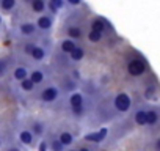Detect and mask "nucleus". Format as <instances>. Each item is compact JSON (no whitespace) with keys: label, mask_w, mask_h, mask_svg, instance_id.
<instances>
[{"label":"nucleus","mask_w":160,"mask_h":151,"mask_svg":"<svg viewBox=\"0 0 160 151\" xmlns=\"http://www.w3.org/2000/svg\"><path fill=\"white\" fill-rule=\"evenodd\" d=\"M28 77L32 79V82H33L35 85H39V84H42V82H44L46 74H44L41 69H35V71H32V72H30Z\"/></svg>","instance_id":"17"},{"label":"nucleus","mask_w":160,"mask_h":151,"mask_svg":"<svg viewBox=\"0 0 160 151\" xmlns=\"http://www.w3.org/2000/svg\"><path fill=\"white\" fill-rule=\"evenodd\" d=\"M32 129H33V134H35V135H38V137L44 134V124H42V123H39V121L33 123Z\"/></svg>","instance_id":"25"},{"label":"nucleus","mask_w":160,"mask_h":151,"mask_svg":"<svg viewBox=\"0 0 160 151\" xmlns=\"http://www.w3.org/2000/svg\"><path fill=\"white\" fill-rule=\"evenodd\" d=\"M113 106H115V109H116L118 112L126 113V112H129V109H130V106H132V99H130V96H129L127 93L121 91V93H118V95L115 96Z\"/></svg>","instance_id":"2"},{"label":"nucleus","mask_w":160,"mask_h":151,"mask_svg":"<svg viewBox=\"0 0 160 151\" xmlns=\"http://www.w3.org/2000/svg\"><path fill=\"white\" fill-rule=\"evenodd\" d=\"M39 151H47V143H46V142H41V145H39Z\"/></svg>","instance_id":"30"},{"label":"nucleus","mask_w":160,"mask_h":151,"mask_svg":"<svg viewBox=\"0 0 160 151\" xmlns=\"http://www.w3.org/2000/svg\"><path fill=\"white\" fill-rule=\"evenodd\" d=\"M74 79H75V81H78V79H80V72H78L77 69H75V71H72V81H74Z\"/></svg>","instance_id":"29"},{"label":"nucleus","mask_w":160,"mask_h":151,"mask_svg":"<svg viewBox=\"0 0 160 151\" xmlns=\"http://www.w3.org/2000/svg\"><path fill=\"white\" fill-rule=\"evenodd\" d=\"M66 151H78V149H72V148H69V149H66Z\"/></svg>","instance_id":"34"},{"label":"nucleus","mask_w":160,"mask_h":151,"mask_svg":"<svg viewBox=\"0 0 160 151\" xmlns=\"http://www.w3.org/2000/svg\"><path fill=\"white\" fill-rule=\"evenodd\" d=\"M87 39H88L90 43H93V44H96V43H101V41L104 39V33H101V32H96V30H90V32L87 33Z\"/></svg>","instance_id":"20"},{"label":"nucleus","mask_w":160,"mask_h":151,"mask_svg":"<svg viewBox=\"0 0 160 151\" xmlns=\"http://www.w3.org/2000/svg\"><path fill=\"white\" fill-rule=\"evenodd\" d=\"M35 43H25L24 44V54H27V55H32V52H33V49H35Z\"/></svg>","instance_id":"27"},{"label":"nucleus","mask_w":160,"mask_h":151,"mask_svg":"<svg viewBox=\"0 0 160 151\" xmlns=\"http://www.w3.org/2000/svg\"><path fill=\"white\" fill-rule=\"evenodd\" d=\"M64 2H66V5L75 8V7H80V5H82V3H83V0H64Z\"/></svg>","instance_id":"28"},{"label":"nucleus","mask_w":160,"mask_h":151,"mask_svg":"<svg viewBox=\"0 0 160 151\" xmlns=\"http://www.w3.org/2000/svg\"><path fill=\"white\" fill-rule=\"evenodd\" d=\"M71 112H72V115H74V117L80 118V117H83V115H85V107H77V109H71Z\"/></svg>","instance_id":"26"},{"label":"nucleus","mask_w":160,"mask_h":151,"mask_svg":"<svg viewBox=\"0 0 160 151\" xmlns=\"http://www.w3.org/2000/svg\"><path fill=\"white\" fill-rule=\"evenodd\" d=\"M64 145L58 140V138H53L52 142H50V145H49V149L50 151H64Z\"/></svg>","instance_id":"23"},{"label":"nucleus","mask_w":160,"mask_h":151,"mask_svg":"<svg viewBox=\"0 0 160 151\" xmlns=\"http://www.w3.org/2000/svg\"><path fill=\"white\" fill-rule=\"evenodd\" d=\"M19 33L25 38H30V36H35L38 33V27H36V22H30V21H25V22H21L19 27H18Z\"/></svg>","instance_id":"5"},{"label":"nucleus","mask_w":160,"mask_h":151,"mask_svg":"<svg viewBox=\"0 0 160 151\" xmlns=\"http://www.w3.org/2000/svg\"><path fill=\"white\" fill-rule=\"evenodd\" d=\"M27 2L30 5V10L33 13H36L38 16L44 14L46 10H47V0H27Z\"/></svg>","instance_id":"8"},{"label":"nucleus","mask_w":160,"mask_h":151,"mask_svg":"<svg viewBox=\"0 0 160 151\" xmlns=\"http://www.w3.org/2000/svg\"><path fill=\"white\" fill-rule=\"evenodd\" d=\"M83 57H85V49H83V47H80V46H77V49H75L74 52H71V54H69V60H71V61H74V63L82 61V60H83Z\"/></svg>","instance_id":"19"},{"label":"nucleus","mask_w":160,"mask_h":151,"mask_svg":"<svg viewBox=\"0 0 160 151\" xmlns=\"http://www.w3.org/2000/svg\"><path fill=\"white\" fill-rule=\"evenodd\" d=\"M64 0H47V10H50V14H57L61 8H64Z\"/></svg>","instance_id":"12"},{"label":"nucleus","mask_w":160,"mask_h":151,"mask_svg":"<svg viewBox=\"0 0 160 151\" xmlns=\"http://www.w3.org/2000/svg\"><path fill=\"white\" fill-rule=\"evenodd\" d=\"M16 2L18 0H0V10L5 13H10L16 8Z\"/></svg>","instance_id":"21"},{"label":"nucleus","mask_w":160,"mask_h":151,"mask_svg":"<svg viewBox=\"0 0 160 151\" xmlns=\"http://www.w3.org/2000/svg\"><path fill=\"white\" fill-rule=\"evenodd\" d=\"M66 35H68V38H71L74 41H78V39L83 38V29L80 25H69L66 29Z\"/></svg>","instance_id":"9"},{"label":"nucleus","mask_w":160,"mask_h":151,"mask_svg":"<svg viewBox=\"0 0 160 151\" xmlns=\"http://www.w3.org/2000/svg\"><path fill=\"white\" fill-rule=\"evenodd\" d=\"M158 112H160V110H158Z\"/></svg>","instance_id":"37"},{"label":"nucleus","mask_w":160,"mask_h":151,"mask_svg":"<svg viewBox=\"0 0 160 151\" xmlns=\"http://www.w3.org/2000/svg\"><path fill=\"white\" fill-rule=\"evenodd\" d=\"M108 29L113 30L112 24H110L105 18H102V16H94V18L91 19V22H90V30H96V32L105 33V30H108Z\"/></svg>","instance_id":"4"},{"label":"nucleus","mask_w":160,"mask_h":151,"mask_svg":"<svg viewBox=\"0 0 160 151\" xmlns=\"http://www.w3.org/2000/svg\"><path fill=\"white\" fill-rule=\"evenodd\" d=\"M33 137H35V134L30 132V131H22V132L19 134V140H21L24 145H32V143H33Z\"/></svg>","instance_id":"22"},{"label":"nucleus","mask_w":160,"mask_h":151,"mask_svg":"<svg viewBox=\"0 0 160 151\" xmlns=\"http://www.w3.org/2000/svg\"><path fill=\"white\" fill-rule=\"evenodd\" d=\"M58 140H60L64 146H71V145L74 143L75 137H74V134H71L69 131H61L60 135H58Z\"/></svg>","instance_id":"14"},{"label":"nucleus","mask_w":160,"mask_h":151,"mask_svg":"<svg viewBox=\"0 0 160 151\" xmlns=\"http://www.w3.org/2000/svg\"><path fill=\"white\" fill-rule=\"evenodd\" d=\"M53 14H39L36 18V27L39 32H50L53 27Z\"/></svg>","instance_id":"3"},{"label":"nucleus","mask_w":160,"mask_h":151,"mask_svg":"<svg viewBox=\"0 0 160 151\" xmlns=\"http://www.w3.org/2000/svg\"><path fill=\"white\" fill-rule=\"evenodd\" d=\"M46 55H47V50L42 47V46H35V49H33V52H32V60H35V61H42L44 58H46Z\"/></svg>","instance_id":"13"},{"label":"nucleus","mask_w":160,"mask_h":151,"mask_svg":"<svg viewBox=\"0 0 160 151\" xmlns=\"http://www.w3.org/2000/svg\"><path fill=\"white\" fill-rule=\"evenodd\" d=\"M77 49V41L71 39V38H64L61 43H60V50L66 55H69L71 52H74Z\"/></svg>","instance_id":"10"},{"label":"nucleus","mask_w":160,"mask_h":151,"mask_svg":"<svg viewBox=\"0 0 160 151\" xmlns=\"http://www.w3.org/2000/svg\"><path fill=\"white\" fill-rule=\"evenodd\" d=\"M126 68H127L129 76H132V77H140V76H143L146 72V69H148V61H146V58L143 55L137 54V55H133L132 58L127 60V66Z\"/></svg>","instance_id":"1"},{"label":"nucleus","mask_w":160,"mask_h":151,"mask_svg":"<svg viewBox=\"0 0 160 151\" xmlns=\"http://www.w3.org/2000/svg\"><path fill=\"white\" fill-rule=\"evenodd\" d=\"M8 151H21V149H19V148H16V146H13V148H10Z\"/></svg>","instance_id":"33"},{"label":"nucleus","mask_w":160,"mask_h":151,"mask_svg":"<svg viewBox=\"0 0 160 151\" xmlns=\"http://www.w3.org/2000/svg\"><path fill=\"white\" fill-rule=\"evenodd\" d=\"M133 120H135V123H137L138 126H146V124H148V113H146V110L138 109V110L135 112V115H133Z\"/></svg>","instance_id":"16"},{"label":"nucleus","mask_w":160,"mask_h":151,"mask_svg":"<svg viewBox=\"0 0 160 151\" xmlns=\"http://www.w3.org/2000/svg\"><path fill=\"white\" fill-rule=\"evenodd\" d=\"M0 25H2V18H0Z\"/></svg>","instance_id":"35"},{"label":"nucleus","mask_w":160,"mask_h":151,"mask_svg":"<svg viewBox=\"0 0 160 151\" xmlns=\"http://www.w3.org/2000/svg\"><path fill=\"white\" fill-rule=\"evenodd\" d=\"M146 113H148V124H149V126H154V124H157V123H158L160 112H158L157 109H148V110H146Z\"/></svg>","instance_id":"18"},{"label":"nucleus","mask_w":160,"mask_h":151,"mask_svg":"<svg viewBox=\"0 0 160 151\" xmlns=\"http://www.w3.org/2000/svg\"><path fill=\"white\" fill-rule=\"evenodd\" d=\"M0 145H2V143H0Z\"/></svg>","instance_id":"36"},{"label":"nucleus","mask_w":160,"mask_h":151,"mask_svg":"<svg viewBox=\"0 0 160 151\" xmlns=\"http://www.w3.org/2000/svg\"><path fill=\"white\" fill-rule=\"evenodd\" d=\"M21 88L24 90V91H32L33 88H35V84L32 82V79L28 77V79H25V81H22L21 82Z\"/></svg>","instance_id":"24"},{"label":"nucleus","mask_w":160,"mask_h":151,"mask_svg":"<svg viewBox=\"0 0 160 151\" xmlns=\"http://www.w3.org/2000/svg\"><path fill=\"white\" fill-rule=\"evenodd\" d=\"M107 134H108V129L107 128H102L99 131L85 134V140L87 142H93V143H101V142H104L107 138Z\"/></svg>","instance_id":"7"},{"label":"nucleus","mask_w":160,"mask_h":151,"mask_svg":"<svg viewBox=\"0 0 160 151\" xmlns=\"http://www.w3.org/2000/svg\"><path fill=\"white\" fill-rule=\"evenodd\" d=\"M78 151H91L88 146H82V148H78Z\"/></svg>","instance_id":"32"},{"label":"nucleus","mask_w":160,"mask_h":151,"mask_svg":"<svg viewBox=\"0 0 160 151\" xmlns=\"http://www.w3.org/2000/svg\"><path fill=\"white\" fill-rule=\"evenodd\" d=\"M83 102H85V98L82 93L78 91H74L69 95V106L71 109H77V107H83Z\"/></svg>","instance_id":"11"},{"label":"nucleus","mask_w":160,"mask_h":151,"mask_svg":"<svg viewBox=\"0 0 160 151\" xmlns=\"http://www.w3.org/2000/svg\"><path fill=\"white\" fill-rule=\"evenodd\" d=\"M154 146H155V151H160V137L155 140V145Z\"/></svg>","instance_id":"31"},{"label":"nucleus","mask_w":160,"mask_h":151,"mask_svg":"<svg viewBox=\"0 0 160 151\" xmlns=\"http://www.w3.org/2000/svg\"><path fill=\"white\" fill-rule=\"evenodd\" d=\"M28 76H30V74H28L27 68H24V66H18V68L13 71V77H14L16 81H19V82L28 79Z\"/></svg>","instance_id":"15"},{"label":"nucleus","mask_w":160,"mask_h":151,"mask_svg":"<svg viewBox=\"0 0 160 151\" xmlns=\"http://www.w3.org/2000/svg\"><path fill=\"white\" fill-rule=\"evenodd\" d=\"M58 96H60L58 88H57L55 85H49V87H46V88L42 90V93H41V101H42V102H53V101L58 99Z\"/></svg>","instance_id":"6"}]
</instances>
